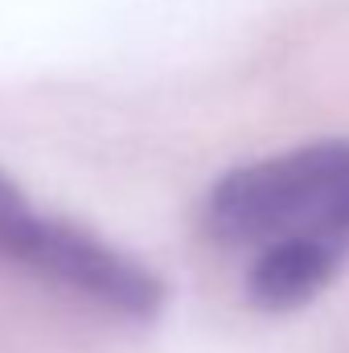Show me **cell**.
<instances>
[{"mask_svg": "<svg viewBox=\"0 0 349 353\" xmlns=\"http://www.w3.org/2000/svg\"><path fill=\"white\" fill-rule=\"evenodd\" d=\"M0 259L136 321L157 316L165 300V288L148 267H140L132 255L107 247L103 239L70 222L37 214L4 173H0Z\"/></svg>", "mask_w": 349, "mask_h": 353, "instance_id": "7a4b0ae2", "label": "cell"}, {"mask_svg": "<svg viewBox=\"0 0 349 353\" xmlns=\"http://www.w3.org/2000/svg\"><path fill=\"white\" fill-rule=\"evenodd\" d=\"M214 243L235 251L321 247L349 255V140H317L230 169L201 210Z\"/></svg>", "mask_w": 349, "mask_h": 353, "instance_id": "6da1fadb", "label": "cell"}]
</instances>
